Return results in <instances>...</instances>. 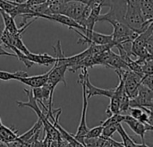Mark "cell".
Returning <instances> with one entry per match:
<instances>
[{"label":"cell","instance_id":"cell-1","mask_svg":"<svg viewBox=\"0 0 153 147\" xmlns=\"http://www.w3.org/2000/svg\"><path fill=\"white\" fill-rule=\"evenodd\" d=\"M53 49L56 54V63L52 66V68L49 70V76L47 83V86L50 90L51 95L50 99L48 101V107L47 108L48 110H52L53 106V93L55 91L56 86L59 83H63L65 86L67 85L65 81V72L68 70V65L66 63V57L65 56V53L62 49L61 42L58 40L56 44V46L53 47Z\"/></svg>","mask_w":153,"mask_h":147},{"label":"cell","instance_id":"cell-2","mask_svg":"<svg viewBox=\"0 0 153 147\" xmlns=\"http://www.w3.org/2000/svg\"><path fill=\"white\" fill-rule=\"evenodd\" d=\"M24 92H25V93H26V95L28 97V101H17L16 103H17L18 107H20V108L28 107V108H30L31 110H33V111L38 116V119H39L41 121V123H42L43 129L45 131V137H47L50 141L61 139L62 137L60 136V133L54 127V125L52 124V122H50L49 118L46 114H44L43 110L39 106L37 100L33 97L32 93H31V90L24 89Z\"/></svg>","mask_w":153,"mask_h":147},{"label":"cell","instance_id":"cell-3","mask_svg":"<svg viewBox=\"0 0 153 147\" xmlns=\"http://www.w3.org/2000/svg\"><path fill=\"white\" fill-rule=\"evenodd\" d=\"M126 24L139 34L147 29L143 17L140 0H127L126 12L125 15Z\"/></svg>","mask_w":153,"mask_h":147},{"label":"cell","instance_id":"cell-4","mask_svg":"<svg viewBox=\"0 0 153 147\" xmlns=\"http://www.w3.org/2000/svg\"><path fill=\"white\" fill-rule=\"evenodd\" d=\"M101 4H102V6L109 7V10L108 13L104 14H100L98 22H108L109 23H112L115 22H125V15L126 12L127 0L126 1L105 0V1H101Z\"/></svg>","mask_w":153,"mask_h":147},{"label":"cell","instance_id":"cell-5","mask_svg":"<svg viewBox=\"0 0 153 147\" xmlns=\"http://www.w3.org/2000/svg\"><path fill=\"white\" fill-rule=\"evenodd\" d=\"M87 72H88L87 69H82L78 78V84H80L82 87V109L81 120L77 128V132L75 135H74V138L77 141H79L82 145H83V139L89 131V128L87 127V121H86L87 109H88V98H87L86 86H85V75Z\"/></svg>","mask_w":153,"mask_h":147},{"label":"cell","instance_id":"cell-6","mask_svg":"<svg viewBox=\"0 0 153 147\" xmlns=\"http://www.w3.org/2000/svg\"><path fill=\"white\" fill-rule=\"evenodd\" d=\"M76 32L80 38L77 43L81 44H87L88 46L91 45H108V44H115L113 41L112 34H103L94 31H85L83 33L79 31L78 30H73ZM117 46V45H116Z\"/></svg>","mask_w":153,"mask_h":147},{"label":"cell","instance_id":"cell-7","mask_svg":"<svg viewBox=\"0 0 153 147\" xmlns=\"http://www.w3.org/2000/svg\"><path fill=\"white\" fill-rule=\"evenodd\" d=\"M87 8V4L85 1H68L65 0L61 14L65 15L80 24L84 12Z\"/></svg>","mask_w":153,"mask_h":147},{"label":"cell","instance_id":"cell-8","mask_svg":"<svg viewBox=\"0 0 153 147\" xmlns=\"http://www.w3.org/2000/svg\"><path fill=\"white\" fill-rule=\"evenodd\" d=\"M39 18H44V19H47V20H50V21H53V22H56L62 25H65V26H67L70 30H78V31H81L82 33H83L86 30L81 26L78 22H76L74 20L65 16V15H63V14H51V15H40Z\"/></svg>","mask_w":153,"mask_h":147},{"label":"cell","instance_id":"cell-9","mask_svg":"<svg viewBox=\"0 0 153 147\" xmlns=\"http://www.w3.org/2000/svg\"><path fill=\"white\" fill-rule=\"evenodd\" d=\"M85 86H86V93H87L88 100L93 96H106L110 99L112 98L115 93V88L114 89H102V88H99L93 85L90 81V76H89L88 72L85 75Z\"/></svg>","mask_w":153,"mask_h":147},{"label":"cell","instance_id":"cell-10","mask_svg":"<svg viewBox=\"0 0 153 147\" xmlns=\"http://www.w3.org/2000/svg\"><path fill=\"white\" fill-rule=\"evenodd\" d=\"M89 2H90L91 10V13L89 15V18L86 21L84 28H85L86 31H94L95 23L98 22L99 17L100 15L101 8L103 6H102V4H101L100 0H98V1L97 0H90Z\"/></svg>","mask_w":153,"mask_h":147},{"label":"cell","instance_id":"cell-11","mask_svg":"<svg viewBox=\"0 0 153 147\" xmlns=\"http://www.w3.org/2000/svg\"><path fill=\"white\" fill-rule=\"evenodd\" d=\"M48 76H49V71H48L47 73L43 75L27 76V77L22 78L19 80V82L31 87L32 89H36V88H40V87L45 86L48 83Z\"/></svg>","mask_w":153,"mask_h":147},{"label":"cell","instance_id":"cell-12","mask_svg":"<svg viewBox=\"0 0 153 147\" xmlns=\"http://www.w3.org/2000/svg\"><path fill=\"white\" fill-rule=\"evenodd\" d=\"M126 123V125L137 135L141 137L142 140V144H143V140H144V136L147 132V128H146V125L141 123L140 121H138L137 119L132 118L130 115H126V119L125 121Z\"/></svg>","mask_w":153,"mask_h":147},{"label":"cell","instance_id":"cell-13","mask_svg":"<svg viewBox=\"0 0 153 147\" xmlns=\"http://www.w3.org/2000/svg\"><path fill=\"white\" fill-rule=\"evenodd\" d=\"M18 131L13 128H8L4 125L0 126V143L8 145L18 139Z\"/></svg>","mask_w":153,"mask_h":147},{"label":"cell","instance_id":"cell-14","mask_svg":"<svg viewBox=\"0 0 153 147\" xmlns=\"http://www.w3.org/2000/svg\"><path fill=\"white\" fill-rule=\"evenodd\" d=\"M105 67H108V68H112L114 69L115 71L117 70H119V69H122V68H126L128 67L126 63L122 59V57L118 55V54H116L114 51H110V54H109V57L106 62V65H105Z\"/></svg>","mask_w":153,"mask_h":147},{"label":"cell","instance_id":"cell-15","mask_svg":"<svg viewBox=\"0 0 153 147\" xmlns=\"http://www.w3.org/2000/svg\"><path fill=\"white\" fill-rule=\"evenodd\" d=\"M0 14L2 16V19H3V22H4V30L8 31L9 32L11 33H16L19 31V29L17 26H16V23H15V21L13 18H12L8 13H6L5 12H4L1 8H0Z\"/></svg>","mask_w":153,"mask_h":147},{"label":"cell","instance_id":"cell-16","mask_svg":"<svg viewBox=\"0 0 153 147\" xmlns=\"http://www.w3.org/2000/svg\"><path fill=\"white\" fill-rule=\"evenodd\" d=\"M28 73L25 71H16V72H6L0 70V80L2 81H10V80H17L19 81L22 78L27 77Z\"/></svg>","mask_w":153,"mask_h":147},{"label":"cell","instance_id":"cell-17","mask_svg":"<svg viewBox=\"0 0 153 147\" xmlns=\"http://www.w3.org/2000/svg\"><path fill=\"white\" fill-rule=\"evenodd\" d=\"M31 93L33 97L37 100V101H42L50 99V90L48 89V87L47 85L40 87V88H36V89H31Z\"/></svg>","mask_w":153,"mask_h":147},{"label":"cell","instance_id":"cell-18","mask_svg":"<svg viewBox=\"0 0 153 147\" xmlns=\"http://www.w3.org/2000/svg\"><path fill=\"white\" fill-rule=\"evenodd\" d=\"M117 132H118V134L120 135L122 140H123V145L125 147H135L136 144L135 142L133 140V138L126 132L124 127L122 126V124H118L117 126Z\"/></svg>","mask_w":153,"mask_h":147},{"label":"cell","instance_id":"cell-19","mask_svg":"<svg viewBox=\"0 0 153 147\" xmlns=\"http://www.w3.org/2000/svg\"><path fill=\"white\" fill-rule=\"evenodd\" d=\"M126 119V115H122V114H116V115H112L110 117H108L105 121L101 122V126L107 127L108 125H118L121 124L122 122L125 121Z\"/></svg>","mask_w":153,"mask_h":147},{"label":"cell","instance_id":"cell-20","mask_svg":"<svg viewBox=\"0 0 153 147\" xmlns=\"http://www.w3.org/2000/svg\"><path fill=\"white\" fill-rule=\"evenodd\" d=\"M136 61L142 66V71L144 75H153V60H140L136 59Z\"/></svg>","mask_w":153,"mask_h":147},{"label":"cell","instance_id":"cell-21","mask_svg":"<svg viewBox=\"0 0 153 147\" xmlns=\"http://www.w3.org/2000/svg\"><path fill=\"white\" fill-rule=\"evenodd\" d=\"M102 131H103V127L101 125H100L98 127L89 129V131L86 134L84 138H93V139L100 138L102 136Z\"/></svg>","mask_w":153,"mask_h":147},{"label":"cell","instance_id":"cell-22","mask_svg":"<svg viewBox=\"0 0 153 147\" xmlns=\"http://www.w3.org/2000/svg\"><path fill=\"white\" fill-rule=\"evenodd\" d=\"M117 126L118 125H108L107 127H104L101 137H106V138H111L113 135L115 134V132H117Z\"/></svg>","mask_w":153,"mask_h":147},{"label":"cell","instance_id":"cell-23","mask_svg":"<svg viewBox=\"0 0 153 147\" xmlns=\"http://www.w3.org/2000/svg\"><path fill=\"white\" fill-rule=\"evenodd\" d=\"M4 25L0 24V53H1V54H3L4 56H9V57H16V56H15L13 53H10V52H8V51L4 50V46H3V43H2V40H1V38H2V34H3V31H4Z\"/></svg>","mask_w":153,"mask_h":147},{"label":"cell","instance_id":"cell-24","mask_svg":"<svg viewBox=\"0 0 153 147\" xmlns=\"http://www.w3.org/2000/svg\"><path fill=\"white\" fill-rule=\"evenodd\" d=\"M143 144L148 147H153V131L148 130L144 136Z\"/></svg>","mask_w":153,"mask_h":147},{"label":"cell","instance_id":"cell-25","mask_svg":"<svg viewBox=\"0 0 153 147\" xmlns=\"http://www.w3.org/2000/svg\"><path fill=\"white\" fill-rule=\"evenodd\" d=\"M130 110V116L135 119H139L140 117L142 116V114L143 113V110L140 108H131Z\"/></svg>","mask_w":153,"mask_h":147},{"label":"cell","instance_id":"cell-26","mask_svg":"<svg viewBox=\"0 0 153 147\" xmlns=\"http://www.w3.org/2000/svg\"><path fill=\"white\" fill-rule=\"evenodd\" d=\"M103 147H125L123 143L117 142L116 140H114L113 138H107L106 143Z\"/></svg>","mask_w":153,"mask_h":147},{"label":"cell","instance_id":"cell-27","mask_svg":"<svg viewBox=\"0 0 153 147\" xmlns=\"http://www.w3.org/2000/svg\"><path fill=\"white\" fill-rule=\"evenodd\" d=\"M148 119H149V114L143 111V113L142 114V116L140 117L138 121H140L143 124H147L148 123Z\"/></svg>","mask_w":153,"mask_h":147},{"label":"cell","instance_id":"cell-28","mask_svg":"<svg viewBox=\"0 0 153 147\" xmlns=\"http://www.w3.org/2000/svg\"><path fill=\"white\" fill-rule=\"evenodd\" d=\"M6 146H7V147H26V146L24 144H22L19 140H16L15 142L10 143V144H8Z\"/></svg>","mask_w":153,"mask_h":147},{"label":"cell","instance_id":"cell-29","mask_svg":"<svg viewBox=\"0 0 153 147\" xmlns=\"http://www.w3.org/2000/svg\"><path fill=\"white\" fill-rule=\"evenodd\" d=\"M62 142L63 139H59V140H53L50 142L49 147H62Z\"/></svg>","mask_w":153,"mask_h":147},{"label":"cell","instance_id":"cell-30","mask_svg":"<svg viewBox=\"0 0 153 147\" xmlns=\"http://www.w3.org/2000/svg\"><path fill=\"white\" fill-rule=\"evenodd\" d=\"M62 147H73L69 143H67L65 140L63 139V142H62Z\"/></svg>","mask_w":153,"mask_h":147},{"label":"cell","instance_id":"cell-31","mask_svg":"<svg viewBox=\"0 0 153 147\" xmlns=\"http://www.w3.org/2000/svg\"><path fill=\"white\" fill-rule=\"evenodd\" d=\"M135 147H148L146 145H144V144H136V146Z\"/></svg>","mask_w":153,"mask_h":147},{"label":"cell","instance_id":"cell-32","mask_svg":"<svg viewBox=\"0 0 153 147\" xmlns=\"http://www.w3.org/2000/svg\"><path fill=\"white\" fill-rule=\"evenodd\" d=\"M3 124H2V120H1V118H0V126H2Z\"/></svg>","mask_w":153,"mask_h":147},{"label":"cell","instance_id":"cell-33","mask_svg":"<svg viewBox=\"0 0 153 147\" xmlns=\"http://www.w3.org/2000/svg\"><path fill=\"white\" fill-rule=\"evenodd\" d=\"M0 147H3V144H1V143H0Z\"/></svg>","mask_w":153,"mask_h":147},{"label":"cell","instance_id":"cell-34","mask_svg":"<svg viewBox=\"0 0 153 147\" xmlns=\"http://www.w3.org/2000/svg\"><path fill=\"white\" fill-rule=\"evenodd\" d=\"M0 56H4V55H3V54H1V53H0Z\"/></svg>","mask_w":153,"mask_h":147}]
</instances>
